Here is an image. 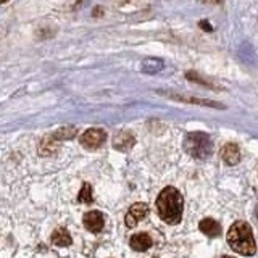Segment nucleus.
<instances>
[{
    "instance_id": "8",
    "label": "nucleus",
    "mask_w": 258,
    "mask_h": 258,
    "mask_svg": "<svg viewBox=\"0 0 258 258\" xmlns=\"http://www.w3.org/2000/svg\"><path fill=\"white\" fill-rule=\"evenodd\" d=\"M129 244H131V247L134 250H137V252H144V250L152 247V237L149 236V234L139 232V234H136V236H133Z\"/></svg>"
},
{
    "instance_id": "10",
    "label": "nucleus",
    "mask_w": 258,
    "mask_h": 258,
    "mask_svg": "<svg viewBox=\"0 0 258 258\" xmlns=\"http://www.w3.org/2000/svg\"><path fill=\"white\" fill-rule=\"evenodd\" d=\"M52 242L58 247H68L71 244V236L67 229L60 228L52 234Z\"/></svg>"
},
{
    "instance_id": "6",
    "label": "nucleus",
    "mask_w": 258,
    "mask_h": 258,
    "mask_svg": "<svg viewBox=\"0 0 258 258\" xmlns=\"http://www.w3.org/2000/svg\"><path fill=\"white\" fill-rule=\"evenodd\" d=\"M103 215L100 212H89L84 215V226L91 232H100L103 229Z\"/></svg>"
},
{
    "instance_id": "7",
    "label": "nucleus",
    "mask_w": 258,
    "mask_h": 258,
    "mask_svg": "<svg viewBox=\"0 0 258 258\" xmlns=\"http://www.w3.org/2000/svg\"><path fill=\"white\" fill-rule=\"evenodd\" d=\"M221 158L224 163L228 165H236L240 158V152L236 144H228L221 149Z\"/></svg>"
},
{
    "instance_id": "4",
    "label": "nucleus",
    "mask_w": 258,
    "mask_h": 258,
    "mask_svg": "<svg viewBox=\"0 0 258 258\" xmlns=\"http://www.w3.org/2000/svg\"><path fill=\"white\" fill-rule=\"evenodd\" d=\"M107 139V134L102 129H87V131L81 136V144L86 149H99L100 145Z\"/></svg>"
},
{
    "instance_id": "13",
    "label": "nucleus",
    "mask_w": 258,
    "mask_h": 258,
    "mask_svg": "<svg viewBox=\"0 0 258 258\" xmlns=\"http://www.w3.org/2000/svg\"><path fill=\"white\" fill-rule=\"evenodd\" d=\"M171 99L176 100H181V102H190V103H199V105H207V107H216V108H221L220 103L216 102H210V100H202V99H187V97H179V95H169Z\"/></svg>"
},
{
    "instance_id": "9",
    "label": "nucleus",
    "mask_w": 258,
    "mask_h": 258,
    "mask_svg": "<svg viewBox=\"0 0 258 258\" xmlns=\"http://www.w3.org/2000/svg\"><path fill=\"white\" fill-rule=\"evenodd\" d=\"M200 231L207 234V236L210 237H218V236H221V226L220 223H216L215 220H204L200 223Z\"/></svg>"
},
{
    "instance_id": "2",
    "label": "nucleus",
    "mask_w": 258,
    "mask_h": 258,
    "mask_svg": "<svg viewBox=\"0 0 258 258\" xmlns=\"http://www.w3.org/2000/svg\"><path fill=\"white\" fill-rule=\"evenodd\" d=\"M228 244L232 250L240 255H253L256 252V244L250 226L244 221H237L231 226L228 232Z\"/></svg>"
},
{
    "instance_id": "12",
    "label": "nucleus",
    "mask_w": 258,
    "mask_h": 258,
    "mask_svg": "<svg viewBox=\"0 0 258 258\" xmlns=\"http://www.w3.org/2000/svg\"><path fill=\"white\" fill-rule=\"evenodd\" d=\"M163 70V60L158 58H147L142 63V71L149 73V75H155V73Z\"/></svg>"
},
{
    "instance_id": "14",
    "label": "nucleus",
    "mask_w": 258,
    "mask_h": 258,
    "mask_svg": "<svg viewBox=\"0 0 258 258\" xmlns=\"http://www.w3.org/2000/svg\"><path fill=\"white\" fill-rule=\"evenodd\" d=\"M79 202H84V204H91L92 202V189H91V184H84L83 189L79 192Z\"/></svg>"
},
{
    "instance_id": "11",
    "label": "nucleus",
    "mask_w": 258,
    "mask_h": 258,
    "mask_svg": "<svg viewBox=\"0 0 258 258\" xmlns=\"http://www.w3.org/2000/svg\"><path fill=\"white\" fill-rule=\"evenodd\" d=\"M134 137L129 133H121L119 136L115 137V149L118 150H127L129 147L134 145Z\"/></svg>"
},
{
    "instance_id": "1",
    "label": "nucleus",
    "mask_w": 258,
    "mask_h": 258,
    "mask_svg": "<svg viewBox=\"0 0 258 258\" xmlns=\"http://www.w3.org/2000/svg\"><path fill=\"white\" fill-rule=\"evenodd\" d=\"M158 216L168 224H177L182 216V199L174 187H165L157 199Z\"/></svg>"
},
{
    "instance_id": "5",
    "label": "nucleus",
    "mask_w": 258,
    "mask_h": 258,
    "mask_svg": "<svg viewBox=\"0 0 258 258\" xmlns=\"http://www.w3.org/2000/svg\"><path fill=\"white\" fill-rule=\"evenodd\" d=\"M149 208L145 204H136L129 208V213L126 215V226L127 228H134V226L142 220L144 216H147Z\"/></svg>"
},
{
    "instance_id": "17",
    "label": "nucleus",
    "mask_w": 258,
    "mask_h": 258,
    "mask_svg": "<svg viewBox=\"0 0 258 258\" xmlns=\"http://www.w3.org/2000/svg\"><path fill=\"white\" fill-rule=\"evenodd\" d=\"M223 258H232V256H223Z\"/></svg>"
},
{
    "instance_id": "16",
    "label": "nucleus",
    "mask_w": 258,
    "mask_h": 258,
    "mask_svg": "<svg viewBox=\"0 0 258 258\" xmlns=\"http://www.w3.org/2000/svg\"><path fill=\"white\" fill-rule=\"evenodd\" d=\"M256 218H258V207H256Z\"/></svg>"
},
{
    "instance_id": "3",
    "label": "nucleus",
    "mask_w": 258,
    "mask_h": 258,
    "mask_svg": "<svg viewBox=\"0 0 258 258\" xmlns=\"http://www.w3.org/2000/svg\"><path fill=\"white\" fill-rule=\"evenodd\" d=\"M184 147L194 158L205 160L212 153V139L205 133H189L184 141Z\"/></svg>"
},
{
    "instance_id": "15",
    "label": "nucleus",
    "mask_w": 258,
    "mask_h": 258,
    "mask_svg": "<svg viewBox=\"0 0 258 258\" xmlns=\"http://www.w3.org/2000/svg\"><path fill=\"white\" fill-rule=\"evenodd\" d=\"M202 2H207V4H220L221 0H202Z\"/></svg>"
}]
</instances>
